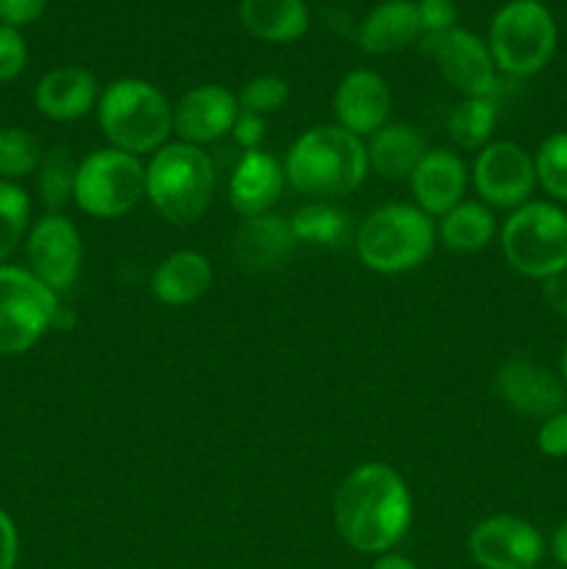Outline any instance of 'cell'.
I'll list each match as a JSON object with an SVG mask.
<instances>
[{
    "label": "cell",
    "instance_id": "obj_26",
    "mask_svg": "<svg viewBox=\"0 0 567 569\" xmlns=\"http://www.w3.org/2000/svg\"><path fill=\"white\" fill-rule=\"evenodd\" d=\"M295 242L315 244V248H342L350 239V217L328 200L306 203L289 217Z\"/></svg>",
    "mask_w": 567,
    "mask_h": 569
},
{
    "label": "cell",
    "instance_id": "obj_23",
    "mask_svg": "<svg viewBox=\"0 0 567 569\" xmlns=\"http://www.w3.org/2000/svg\"><path fill=\"white\" fill-rule=\"evenodd\" d=\"M422 37L415 0H384L365 17L359 44L367 53H392Z\"/></svg>",
    "mask_w": 567,
    "mask_h": 569
},
{
    "label": "cell",
    "instance_id": "obj_22",
    "mask_svg": "<svg viewBox=\"0 0 567 569\" xmlns=\"http://www.w3.org/2000/svg\"><path fill=\"white\" fill-rule=\"evenodd\" d=\"M211 281H215V270L203 253L178 250L156 267L150 289L165 306H189L209 292Z\"/></svg>",
    "mask_w": 567,
    "mask_h": 569
},
{
    "label": "cell",
    "instance_id": "obj_19",
    "mask_svg": "<svg viewBox=\"0 0 567 569\" xmlns=\"http://www.w3.org/2000/svg\"><path fill=\"white\" fill-rule=\"evenodd\" d=\"M415 206L428 217H442L465 200L467 164L454 150L428 148L417 170L409 178Z\"/></svg>",
    "mask_w": 567,
    "mask_h": 569
},
{
    "label": "cell",
    "instance_id": "obj_9",
    "mask_svg": "<svg viewBox=\"0 0 567 569\" xmlns=\"http://www.w3.org/2000/svg\"><path fill=\"white\" fill-rule=\"evenodd\" d=\"M59 298L31 270L0 267V356L31 350L59 322Z\"/></svg>",
    "mask_w": 567,
    "mask_h": 569
},
{
    "label": "cell",
    "instance_id": "obj_29",
    "mask_svg": "<svg viewBox=\"0 0 567 569\" xmlns=\"http://www.w3.org/2000/svg\"><path fill=\"white\" fill-rule=\"evenodd\" d=\"M42 156L39 139L31 131H26V128H0V176L6 181L37 172Z\"/></svg>",
    "mask_w": 567,
    "mask_h": 569
},
{
    "label": "cell",
    "instance_id": "obj_42",
    "mask_svg": "<svg viewBox=\"0 0 567 569\" xmlns=\"http://www.w3.org/2000/svg\"><path fill=\"white\" fill-rule=\"evenodd\" d=\"M561 383H565V389H567V345H565V350H561Z\"/></svg>",
    "mask_w": 567,
    "mask_h": 569
},
{
    "label": "cell",
    "instance_id": "obj_11",
    "mask_svg": "<svg viewBox=\"0 0 567 569\" xmlns=\"http://www.w3.org/2000/svg\"><path fill=\"white\" fill-rule=\"evenodd\" d=\"M467 548L481 569H537L545 556V539L537 526L520 517L495 515L472 528Z\"/></svg>",
    "mask_w": 567,
    "mask_h": 569
},
{
    "label": "cell",
    "instance_id": "obj_16",
    "mask_svg": "<svg viewBox=\"0 0 567 569\" xmlns=\"http://www.w3.org/2000/svg\"><path fill=\"white\" fill-rule=\"evenodd\" d=\"M295 233L289 220L278 214L245 217L231 237V261L250 276L276 272L292 259Z\"/></svg>",
    "mask_w": 567,
    "mask_h": 569
},
{
    "label": "cell",
    "instance_id": "obj_38",
    "mask_svg": "<svg viewBox=\"0 0 567 569\" xmlns=\"http://www.w3.org/2000/svg\"><path fill=\"white\" fill-rule=\"evenodd\" d=\"M17 565V528L11 517L0 509V569H14Z\"/></svg>",
    "mask_w": 567,
    "mask_h": 569
},
{
    "label": "cell",
    "instance_id": "obj_7",
    "mask_svg": "<svg viewBox=\"0 0 567 569\" xmlns=\"http://www.w3.org/2000/svg\"><path fill=\"white\" fill-rule=\"evenodd\" d=\"M489 53L495 67L511 78L543 70L556 50V22L537 0H511L489 26Z\"/></svg>",
    "mask_w": 567,
    "mask_h": 569
},
{
    "label": "cell",
    "instance_id": "obj_10",
    "mask_svg": "<svg viewBox=\"0 0 567 569\" xmlns=\"http://www.w3.org/2000/svg\"><path fill=\"white\" fill-rule=\"evenodd\" d=\"M470 178L481 203L493 209H520L537 187L534 156L517 142H489L478 150Z\"/></svg>",
    "mask_w": 567,
    "mask_h": 569
},
{
    "label": "cell",
    "instance_id": "obj_34",
    "mask_svg": "<svg viewBox=\"0 0 567 569\" xmlns=\"http://www.w3.org/2000/svg\"><path fill=\"white\" fill-rule=\"evenodd\" d=\"M28 61L26 42L20 31L11 26H0V81H11L22 72Z\"/></svg>",
    "mask_w": 567,
    "mask_h": 569
},
{
    "label": "cell",
    "instance_id": "obj_30",
    "mask_svg": "<svg viewBox=\"0 0 567 569\" xmlns=\"http://www.w3.org/2000/svg\"><path fill=\"white\" fill-rule=\"evenodd\" d=\"M534 172L545 194L567 203V131H556L534 153Z\"/></svg>",
    "mask_w": 567,
    "mask_h": 569
},
{
    "label": "cell",
    "instance_id": "obj_25",
    "mask_svg": "<svg viewBox=\"0 0 567 569\" xmlns=\"http://www.w3.org/2000/svg\"><path fill=\"white\" fill-rule=\"evenodd\" d=\"M437 237L454 253H478L495 237L493 211L478 200H461L456 209L439 217Z\"/></svg>",
    "mask_w": 567,
    "mask_h": 569
},
{
    "label": "cell",
    "instance_id": "obj_39",
    "mask_svg": "<svg viewBox=\"0 0 567 569\" xmlns=\"http://www.w3.org/2000/svg\"><path fill=\"white\" fill-rule=\"evenodd\" d=\"M543 298H545V303L556 311V315L567 317V272H561V276H554L545 281Z\"/></svg>",
    "mask_w": 567,
    "mask_h": 569
},
{
    "label": "cell",
    "instance_id": "obj_28",
    "mask_svg": "<svg viewBox=\"0 0 567 569\" xmlns=\"http://www.w3.org/2000/svg\"><path fill=\"white\" fill-rule=\"evenodd\" d=\"M78 164L67 148H50L39 161V198L50 214H59L76 194Z\"/></svg>",
    "mask_w": 567,
    "mask_h": 569
},
{
    "label": "cell",
    "instance_id": "obj_3",
    "mask_svg": "<svg viewBox=\"0 0 567 569\" xmlns=\"http://www.w3.org/2000/svg\"><path fill=\"white\" fill-rule=\"evenodd\" d=\"M217 189V170L203 148L167 142L145 167V198L170 226H192L209 211Z\"/></svg>",
    "mask_w": 567,
    "mask_h": 569
},
{
    "label": "cell",
    "instance_id": "obj_31",
    "mask_svg": "<svg viewBox=\"0 0 567 569\" xmlns=\"http://www.w3.org/2000/svg\"><path fill=\"white\" fill-rule=\"evenodd\" d=\"M31 214V200L26 189L11 181H0V261L9 259L22 242Z\"/></svg>",
    "mask_w": 567,
    "mask_h": 569
},
{
    "label": "cell",
    "instance_id": "obj_13",
    "mask_svg": "<svg viewBox=\"0 0 567 569\" xmlns=\"http://www.w3.org/2000/svg\"><path fill=\"white\" fill-rule=\"evenodd\" d=\"M81 233L67 217L44 214L28 233V264L31 272L56 295L76 287L81 276Z\"/></svg>",
    "mask_w": 567,
    "mask_h": 569
},
{
    "label": "cell",
    "instance_id": "obj_1",
    "mask_svg": "<svg viewBox=\"0 0 567 569\" xmlns=\"http://www.w3.org/2000/svg\"><path fill=\"white\" fill-rule=\"evenodd\" d=\"M411 515L409 487L381 461L350 470L334 498L339 537L359 553H389L409 531Z\"/></svg>",
    "mask_w": 567,
    "mask_h": 569
},
{
    "label": "cell",
    "instance_id": "obj_4",
    "mask_svg": "<svg viewBox=\"0 0 567 569\" xmlns=\"http://www.w3.org/2000/svg\"><path fill=\"white\" fill-rule=\"evenodd\" d=\"M437 222L409 203H387L356 228L354 248L361 264L381 276L411 272L434 253Z\"/></svg>",
    "mask_w": 567,
    "mask_h": 569
},
{
    "label": "cell",
    "instance_id": "obj_36",
    "mask_svg": "<svg viewBox=\"0 0 567 569\" xmlns=\"http://www.w3.org/2000/svg\"><path fill=\"white\" fill-rule=\"evenodd\" d=\"M48 0H0V22L3 26H26L44 11Z\"/></svg>",
    "mask_w": 567,
    "mask_h": 569
},
{
    "label": "cell",
    "instance_id": "obj_17",
    "mask_svg": "<svg viewBox=\"0 0 567 569\" xmlns=\"http://www.w3.org/2000/svg\"><path fill=\"white\" fill-rule=\"evenodd\" d=\"M389 109H392V94L387 81L372 70L348 72L334 92L337 126L359 139L372 137L378 128L387 126Z\"/></svg>",
    "mask_w": 567,
    "mask_h": 569
},
{
    "label": "cell",
    "instance_id": "obj_18",
    "mask_svg": "<svg viewBox=\"0 0 567 569\" xmlns=\"http://www.w3.org/2000/svg\"><path fill=\"white\" fill-rule=\"evenodd\" d=\"M284 181H287V172L276 156L265 153L261 148L245 150L228 181V203L242 220L270 214L272 206L281 198Z\"/></svg>",
    "mask_w": 567,
    "mask_h": 569
},
{
    "label": "cell",
    "instance_id": "obj_33",
    "mask_svg": "<svg viewBox=\"0 0 567 569\" xmlns=\"http://www.w3.org/2000/svg\"><path fill=\"white\" fill-rule=\"evenodd\" d=\"M417 14H420V39L442 37L456 28V6L454 0H417Z\"/></svg>",
    "mask_w": 567,
    "mask_h": 569
},
{
    "label": "cell",
    "instance_id": "obj_24",
    "mask_svg": "<svg viewBox=\"0 0 567 569\" xmlns=\"http://www.w3.org/2000/svg\"><path fill=\"white\" fill-rule=\"evenodd\" d=\"M239 20L261 42H295L309 28L304 0H242Z\"/></svg>",
    "mask_w": 567,
    "mask_h": 569
},
{
    "label": "cell",
    "instance_id": "obj_21",
    "mask_svg": "<svg viewBox=\"0 0 567 569\" xmlns=\"http://www.w3.org/2000/svg\"><path fill=\"white\" fill-rule=\"evenodd\" d=\"M98 81L83 67H59L50 70L48 76L39 81L37 109L42 111L48 120L70 122L87 114L94 103H98Z\"/></svg>",
    "mask_w": 567,
    "mask_h": 569
},
{
    "label": "cell",
    "instance_id": "obj_12",
    "mask_svg": "<svg viewBox=\"0 0 567 569\" xmlns=\"http://www.w3.org/2000/svg\"><path fill=\"white\" fill-rule=\"evenodd\" d=\"M422 48L434 56L445 81L465 98H493L498 89V67L476 33L454 28L442 37L422 39Z\"/></svg>",
    "mask_w": 567,
    "mask_h": 569
},
{
    "label": "cell",
    "instance_id": "obj_37",
    "mask_svg": "<svg viewBox=\"0 0 567 569\" xmlns=\"http://www.w3.org/2000/svg\"><path fill=\"white\" fill-rule=\"evenodd\" d=\"M231 133L245 150H259L261 137H265V117L245 114V111H239L237 126H233Z\"/></svg>",
    "mask_w": 567,
    "mask_h": 569
},
{
    "label": "cell",
    "instance_id": "obj_14",
    "mask_svg": "<svg viewBox=\"0 0 567 569\" xmlns=\"http://www.w3.org/2000/svg\"><path fill=\"white\" fill-rule=\"evenodd\" d=\"M239 117L237 94L217 83H203L181 94L172 109V131L195 148L217 142L233 131Z\"/></svg>",
    "mask_w": 567,
    "mask_h": 569
},
{
    "label": "cell",
    "instance_id": "obj_8",
    "mask_svg": "<svg viewBox=\"0 0 567 569\" xmlns=\"http://www.w3.org/2000/svg\"><path fill=\"white\" fill-rule=\"evenodd\" d=\"M145 198V164L139 156L117 148H100L78 161L76 200L78 209L98 220H117Z\"/></svg>",
    "mask_w": 567,
    "mask_h": 569
},
{
    "label": "cell",
    "instance_id": "obj_6",
    "mask_svg": "<svg viewBox=\"0 0 567 569\" xmlns=\"http://www.w3.org/2000/svg\"><path fill=\"white\" fill-rule=\"evenodd\" d=\"M500 250L511 270L548 281L567 272V214L545 200L515 209L500 231Z\"/></svg>",
    "mask_w": 567,
    "mask_h": 569
},
{
    "label": "cell",
    "instance_id": "obj_40",
    "mask_svg": "<svg viewBox=\"0 0 567 569\" xmlns=\"http://www.w3.org/2000/svg\"><path fill=\"white\" fill-rule=\"evenodd\" d=\"M550 550H554V559L559 561L561 567H567V520L561 522L554 531V542H550Z\"/></svg>",
    "mask_w": 567,
    "mask_h": 569
},
{
    "label": "cell",
    "instance_id": "obj_2",
    "mask_svg": "<svg viewBox=\"0 0 567 569\" xmlns=\"http://www.w3.org/2000/svg\"><path fill=\"white\" fill-rule=\"evenodd\" d=\"M367 148L342 126H315L300 133L284 159L287 181L315 200L345 198L365 183Z\"/></svg>",
    "mask_w": 567,
    "mask_h": 569
},
{
    "label": "cell",
    "instance_id": "obj_43",
    "mask_svg": "<svg viewBox=\"0 0 567 569\" xmlns=\"http://www.w3.org/2000/svg\"><path fill=\"white\" fill-rule=\"evenodd\" d=\"M537 3H539V0H537Z\"/></svg>",
    "mask_w": 567,
    "mask_h": 569
},
{
    "label": "cell",
    "instance_id": "obj_27",
    "mask_svg": "<svg viewBox=\"0 0 567 569\" xmlns=\"http://www.w3.org/2000/svg\"><path fill=\"white\" fill-rule=\"evenodd\" d=\"M498 126V103L495 98H465L448 114V133L456 148L481 150L493 139Z\"/></svg>",
    "mask_w": 567,
    "mask_h": 569
},
{
    "label": "cell",
    "instance_id": "obj_41",
    "mask_svg": "<svg viewBox=\"0 0 567 569\" xmlns=\"http://www.w3.org/2000/svg\"><path fill=\"white\" fill-rule=\"evenodd\" d=\"M370 569H417L411 565L409 559H404V556H395V553H384L381 559L376 561Z\"/></svg>",
    "mask_w": 567,
    "mask_h": 569
},
{
    "label": "cell",
    "instance_id": "obj_35",
    "mask_svg": "<svg viewBox=\"0 0 567 569\" xmlns=\"http://www.w3.org/2000/svg\"><path fill=\"white\" fill-rule=\"evenodd\" d=\"M537 445L550 459H567V409L556 411L539 426Z\"/></svg>",
    "mask_w": 567,
    "mask_h": 569
},
{
    "label": "cell",
    "instance_id": "obj_32",
    "mask_svg": "<svg viewBox=\"0 0 567 569\" xmlns=\"http://www.w3.org/2000/svg\"><path fill=\"white\" fill-rule=\"evenodd\" d=\"M289 98V83L278 76H256L239 89L237 103L245 114L265 117L281 109Z\"/></svg>",
    "mask_w": 567,
    "mask_h": 569
},
{
    "label": "cell",
    "instance_id": "obj_20",
    "mask_svg": "<svg viewBox=\"0 0 567 569\" xmlns=\"http://www.w3.org/2000/svg\"><path fill=\"white\" fill-rule=\"evenodd\" d=\"M367 164L384 181H409L422 156L428 153L426 137L409 122H387L367 139Z\"/></svg>",
    "mask_w": 567,
    "mask_h": 569
},
{
    "label": "cell",
    "instance_id": "obj_5",
    "mask_svg": "<svg viewBox=\"0 0 567 569\" xmlns=\"http://www.w3.org/2000/svg\"><path fill=\"white\" fill-rule=\"evenodd\" d=\"M98 122L111 148L131 156L156 153L172 133V106L153 83L120 78L98 98Z\"/></svg>",
    "mask_w": 567,
    "mask_h": 569
},
{
    "label": "cell",
    "instance_id": "obj_15",
    "mask_svg": "<svg viewBox=\"0 0 567 569\" xmlns=\"http://www.w3.org/2000/svg\"><path fill=\"white\" fill-rule=\"evenodd\" d=\"M495 392L520 415L543 417V420L565 409L567 400L561 378H556V372H550L548 367L523 359V356L509 359L500 367L498 376H495Z\"/></svg>",
    "mask_w": 567,
    "mask_h": 569
}]
</instances>
